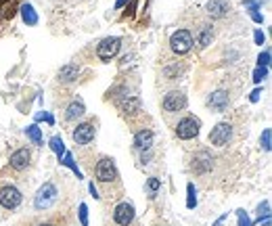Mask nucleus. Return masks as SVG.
I'll return each mask as SVG.
<instances>
[{"mask_svg":"<svg viewBox=\"0 0 272 226\" xmlns=\"http://www.w3.org/2000/svg\"><path fill=\"white\" fill-rule=\"evenodd\" d=\"M38 226H53V224H38Z\"/></svg>","mask_w":272,"mask_h":226,"instance_id":"41","label":"nucleus"},{"mask_svg":"<svg viewBox=\"0 0 272 226\" xmlns=\"http://www.w3.org/2000/svg\"><path fill=\"white\" fill-rule=\"evenodd\" d=\"M134 147L141 151H149L153 147V132L151 130H141L134 134Z\"/></svg>","mask_w":272,"mask_h":226,"instance_id":"17","label":"nucleus"},{"mask_svg":"<svg viewBox=\"0 0 272 226\" xmlns=\"http://www.w3.org/2000/svg\"><path fill=\"white\" fill-rule=\"evenodd\" d=\"M258 224L270 226V201H264L258 206Z\"/></svg>","mask_w":272,"mask_h":226,"instance_id":"19","label":"nucleus"},{"mask_svg":"<svg viewBox=\"0 0 272 226\" xmlns=\"http://www.w3.org/2000/svg\"><path fill=\"white\" fill-rule=\"evenodd\" d=\"M243 7L249 11V13H258L262 9V0H243Z\"/></svg>","mask_w":272,"mask_h":226,"instance_id":"29","label":"nucleus"},{"mask_svg":"<svg viewBox=\"0 0 272 226\" xmlns=\"http://www.w3.org/2000/svg\"><path fill=\"white\" fill-rule=\"evenodd\" d=\"M78 76H80V67L76 63H67L59 70V82L61 84H72L78 80Z\"/></svg>","mask_w":272,"mask_h":226,"instance_id":"15","label":"nucleus"},{"mask_svg":"<svg viewBox=\"0 0 272 226\" xmlns=\"http://www.w3.org/2000/svg\"><path fill=\"white\" fill-rule=\"evenodd\" d=\"M95 174H97L99 183H111V180L118 178V170H116V164H113L111 157H101L95 168Z\"/></svg>","mask_w":272,"mask_h":226,"instance_id":"6","label":"nucleus"},{"mask_svg":"<svg viewBox=\"0 0 272 226\" xmlns=\"http://www.w3.org/2000/svg\"><path fill=\"white\" fill-rule=\"evenodd\" d=\"M147 189H149L151 197H155L157 191L162 189V180H160V178H149V180H147Z\"/></svg>","mask_w":272,"mask_h":226,"instance_id":"27","label":"nucleus"},{"mask_svg":"<svg viewBox=\"0 0 272 226\" xmlns=\"http://www.w3.org/2000/svg\"><path fill=\"white\" fill-rule=\"evenodd\" d=\"M254 40H256V44H260V47H262V44H264V40H266L264 32H262V30H256V32H254Z\"/></svg>","mask_w":272,"mask_h":226,"instance_id":"35","label":"nucleus"},{"mask_svg":"<svg viewBox=\"0 0 272 226\" xmlns=\"http://www.w3.org/2000/svg\"><path fill=\"white\" fill-rule=\"evenodd\" d=\"M268 78V67H256V72H254V82L260 84L262 80Z\"/></svg>","mask_w":272,"mask_h":226,"instance_id":"31","label":"nucleus"},{"mask_svg":"<svg viewBox=\"0 0 272 226\" xmlns=\"http://www.w3.org/2000/svg\"><path fill=\"white\" fill-rule=\"evenodd\" d=\"M36 120H38V122H40V120H44L47 124H55L53 116H51V113H47V111H44V113H38V116H36Z\"/></svg>","mask_w":272,"mask_h":226,"instance_id":"34","label":"nucleus"},{"mask_svg":"<svg viewBox=\"0 0 272 226\" xmlns=\"http://www.w3.org/2000/svg\"><path fill=\"white\" fill-rule=\"evenodd\" d=\"M226 220H229V214H222V216H220V218H218V220H216V222H214L212 226H222V224H224Z\"/></svg>","mask_w":272,"mask_h":226,"instance_id":"37","label":"nucleus"},{"mask_svg":"<svg viewBox=\"0 0 272 226\" xmlns=\"http://www.w3.org/2000/svg\"><path fill=\"white\" fill-rule=\"evenodd\" d=\"M193 44H195V40H193V34L189 30H178L170 38V49L176 55H187L193 49Z\"/></svg>","mask_w":272,"mask_h":226,"instance_id":"2","label":"nucleus"},{"mask_svg":"<svg viewBox=\"0 0 272 226\" xmlns=\"http://www.w3.org/2000/svg\"><path fill=\"white\" fill-rule=\"evenodd\" d=\"M229 103H231V97L226 90H216V93H212L208 97V107H212L218 113H222L226 107H229Z\"/></svg>","mask_w":272,"mask_h":226,"instance_id":"12","label":"nucleus"},{"mask_svg":"<svg viewBox=\"0 0 272 226\" xmlns=\"http://www.w3.org/2000/svg\"><path fill=\"white\" fill-rule=\"evenodd\" d=\"M183 72H185V67L174 65V67H166V72H164V74H166V78H168V80H176V78H178L180 74H183Z\"/></svg>","mask_w":272,"mask_h":226,"instance_id":"28","label":"nucleus"},{"mask_svg":"<svg viewBox=\"0 0 272 226\" xmlns=\"http://www.w3.org/2000/svg\"><path fill=\"white\" fill-rule=\"evenodd\" d=\"M30 160H32V153H30V149H17L13 155H11V168L13 170H17V172H21V170H26L28 166H30Z\"/></svg>","mask_w":272,"mask_h":226,"instance_id":"13","label":"nucleus"},{"mask_svg":"<svg viewBox=\"0 0 272 226\" xmlns=\"http://www.w3.org/2000/svg\"><path fill=\"white\" fill-rule=\"evenodd\" d=\"M233 139V126L229 122H222L218 124L212 132H210V143L216 145V147H224L229 145V141Z\"/></svg>","mask_w":272,"mask_h":226,"instance_id":"8","label":"nucleus"},{"mask_svg":"<svg viewBox=\"0 0 272 226\" xmlns=\"http://www.w3.org/2000/svg\"><path fill=\"white\" fill-rule=\"evenodd\" d=\"M49 147L55 151V155L59 157V162H61V157L65 155V143H63V139H61V137H53V139L49 141Z\"/></svg>","mask_w":272,"mask_h":226,"instance_id":"22","label":"nucleus"},{"mask_svg":"<svg viewBox=\"0 0 272 226\" xmlns=\"http://www.w3.org/2000/svg\"><path fill=\"white\" fill-rule=\"evenodd\" d=\"M162 107L168 111V113H176V111H183L187 107V95L183 90H170V93L164 97L162 101Z\"/></svg>","mask_w":272,"mask_h":226,"instance_id":"7","label":"nucleus"},{"mask_svg":"<svg viewBox=\"0 0 272 226\" xmlns=\"http://www.w3.org/2000/svg\"><path fill=\"white\" fill-rule=\"evenodd\" d=\"M120 47H122V40L118 36H109V38H103L101 44L97 47V55L101 61H111L120 53Z\"/></svg>","mask_w":272,"mask_h":226,"instance_id":"4","label":"nucleus"},{"mask_svg":"<svg viewBox=\"0 0 272 226\" xmlns=\"http://www.w3.org/2000/svg\"><path fill=\"white\" fill-rule=\"evenodd\" d=\"M80 224L82 226H88V206L86 203H80Z\"/></svg>","mask_w":272,"mask_h":226,"instance_id":"32","label":"nucleus"},{"mask_svg":"<svg viewBox=\"0 0 272 226\" xmlns=\"http://www.w3.org/2000/svg\"><path fill=\"white\" fill-rule=\"evenodd\" d=\"M237 220H239V226H254V222L249 220L245 210H237Z\"/></svg>","mask_w":272,"mask_h":226,"instance_id":"30","label":"nucleus"},{"mask_svg":"<svg viewBox=\"0 0 272 226\" xmlns=\"http://www.w3.org/2000/svg\"><path fill=\"white\" fill-rule=\"evenodd\" d=\"M88 189H90V195H93L95 199H99V197H101V195H99V191H97V187H95V183H90V187H88Z\"/></svg>","mask_w":272,"mask_h":226,"instance_id":"38","label":"nucleus"},{"mask_svg":"<svg viewBox=\"0 0 272 226\" xmlns=\"http://www.w3.org/2000/svg\"><path fill=\"white\" fill-rule=\"evenodd\" d=\"M212 36H214V32H212V26H203V30H201V34H199V47H201V49L210 47Z\"/></svg>","mask_w":272,"mask_h":226,"instance_id":"24","label":"nucleus"},{"mask_svg":"<svg viewBox=\"0 0 272 226\" xmlns=\"http://www.w3.org/2000/svg\"><path fill=\"white\" fill-rule=\"evenodd\" d=\"M195 206H197V189H195L193 183H189L187 185V208L193 210Z\"/></svg>","mask_w":272,"mask_h":226,"instance_id":"25","label":"nucleus"},{"mask_svg":"<svg viewBox=\"0 0 272 226\" xmlns=\"http://www.w3.org/2000/svg\"><path fill=\"white\" fill-rule=\"evenodd\" d=\"M120 109L126 113V116H136L141 111V99L139 97H128L120 103Z\"/></svg>","mask_w":272,"mask_h":226,"instance_id":"18","label":"nucleus"},{"mask_svg":"<svg viewBox=\"0 0 272 226\" xmlns=\"http://www.w3.org/2000/svg\"><path fill=\"white\" fill-rule=\"evenodd\" d=\"M26 137H28L34 145L42 147V130H40L36 124H32V126H28V128H26Z\"/></svg>","mask_w":272,"mask_h":226,"instance_id":"21","label":"nucleus"},{"mask_svg":"<svg viewBox=\"0 0 272 226\" xmlns=\"http://www.w3.org/2000/svg\"><path fill=\"white\" fill-rule=\"evenodd\" d=\"M95 124H90V122H84V124H78V128L74 130V141L78 145H88L90 141L95 139Z\"/></svg>","mask_w":272,"mask_h":226,"instance_id":"11","label":"nucleus"},{"mask_svg":"<svg viewBox=\"0 0 272 226\" xmlns=\"http://www.w3.org/2000/svg\"><path fill=\"white\" fill-rule=\"evenodd\" d=\"M21 17H24V24H28V26H36L38 24V15H36L32 5H24V7H21Z\"/></svg>","mask_w":272,"mask_h":226,"instance_id":"20","label":"nucleus"},{"mask_svg":"<svg viewBox=\"0 0 272 226\" xmlns=\"http://www.w3.org/2000/svg\"><path fill=\"white\" fill-rule=\"evenodd\" d=\"M134 216H136L134 206H132V203H128V201H122L120 206L113 210V220H116L118 226H130L134 222Z\"/></svg>","mask_w":272,"mask_h":226,"instance_id":"9","label":"nucleus"},{"mask_svg":"<svg viewBox=\"0 0 272 226\" xmlns=\"http://www.w3.org/2000/svg\"><path fill=\"white\" fill-rule=\"evenodd\" d=\"M260 145H262V149H264V151H270V149H272V130H270V128H266V130L262 132V137H260Z\"/></svg>","mask_w":272,"mask_h":226,"instance_id":"26","label":"nucleus"},{"mask_svg":"<svg viewBox=\"0 0 272 226\" xmlns=\"http://www.w3.org/2000/svg\"><path fill=\"white\" fill-rule=\"evenodd\" d=\"M124 5H128V0H116V9H122Z\"/></svg>","mask_w":272,"mask_h":226,"instance_id":"40","label":"nucleus"},{"mask_svg":"<svg viewBox=\"0 0 272 226\" xmlns=\"http://www.w3.org/2000/svg\"><path fill=\"white\" fill-rule=\"evenodd\" d=\"M57 195H59V191H57V187H55L53 183H44V185L38 189V193H36L34 208L40 210V212L53 208V203L57 201Z\"/></svg>","mask_w":272,"mask_h":226,"instance_id":"1","label":"nucleus"},{"mask_svg":"<svg viewBox=\"0 0 272 226\" xmlns=\"http://www.w3.org/2000/svg\"><path fill=\"white\" fill-rule=\"evenodd\" d=\"M268 65H270V51H264L258 57V67H268Z\"/></svg>","mask_w":272,"mask_h":226,"instance_id":"33","label":"nucleus"},{"mask_svg":"<svg viewBox=\"0 0 272 226\" xmlns=\"http://www.w3.org/2000/svg\"><path fill=\"white\" fill-rule=\"evenodd\" d=\"M206 11H208L210 17L222 19V17H226V13L231 11V5L226 3V0H210V3L206 5Z\"/></svg>","mask_w":272,"mask_h":226,"instance_id":"14","label":"nucleus"},{"mask_svg":"<svg viewBox=\"0 0 272 226\" xmlns=\"http://www.w3.org/2000/svg\"><path fill=\"white\" fill-rule=\"evenodd\" d=\"M212 166H214V160H212V155L208 151H199V153L193 155L191 168H193L195 174H208L212 170Z\"/></svg>","mask_w":272,"mask_h":226,"instance_id":"10","label":"nucleus"},{"mask_svg":"<svg viewBox=\"0 0 272 226\" xmlns=\"http://www.w3.org/2000/svg\"><path fill=\"white\" fill-rule=\"evenodd\" d=\"M59 164L67 166V168H70V170H72V172H74L78 178H82V172L78 170V166H76V162H74V155H72V153H67V151H65V155L61 157V162H59Z\"/></svg>","mask_w":272,"mask_h":226,"instance_id":"23","label":"nucleus"},{"mask_svg":"<svg viewBox=\"0 0 272 226\" xmlns=\"http://www.w3.org/2000/svg\"><path fill=\"white\" fill-rule=\"evenodd\" d=\"M199 128H201V122L197 118H193V116L183 118L176 124V137L183 139V141H191L199 134Z\"/></svg>","mask_w":272,"mask_h":226,"instance_id":"3","label":"nucleus"},{"mask_svg":"<svg viewBox=\"0 0 272 226\" xmlns=\"http://www.w3.org/2000/svg\"><path fill=\"white\" fill-rule=\"evenodd\" d=\"M21 191L13 185H7L0 189V206H3L5 210H17L21 206Z\"/></svg>","mask_w":272,"mask_h":226,"instance_id":"5","label":"nucleus"},{"mask_svg":"<svg viewBox=\"0 0 272 226\" xmlns=\"http://www.w3.org/2000/svg\"><path fill=\"white\" fill-rule=\"evenodd\" d=\"M260 95H262V88H256L254 93H252V97H249V101H252V103H258V101H260Z\"/></svg>","mask_w":272,"mask_h":226,"instance_id":"36","label":"nucleus"},{"mask_svg":"<svg viewBox=\"0 0 272 226\" xmlns=\"http://www.w3.org/2000/svg\"><path fill=\"white\" fill-rule=\"evenodd\" d=\"M86 113V105L80 101V99H76V101H72L70 105H67V109H65V120L67 122H76L78 118H82Z\"/></svg>","mask_w":272,"mask_h":226,"instance_id":"16","label":"nucleus"},{"mask_svg":"<svg viewBox=\"0 0 272 226\" xmlns=\"http://www.w3.org/2000/svg\"><path fill=\"white\" fill-rule=\"evenodd\" d=\"M252 19L256 21V24H262V21H264V17H262V13H252Z\"/></svg>","mask_w":272,"mask_h":226,"instance_id":"39","label":"nucleus"}]
</instances>
